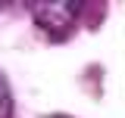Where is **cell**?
<instances>
[{
    "mask_svg": "<svg viewBox=\"0 0 125 118\" xmlns=\"http://www.w3.org/2000/svg\"><path fill=\"white\" fill-rule=\"evenodd\" d=\"M31 16L50 37H69V31L75 28L81 3H69V0H50V3H28Z\"/></svg>",
    "mask_w": 125,
    "mask_h": 118,
    "instance_id": "6da1fadb",
    "label": "cell"
},
{
    "mask_svg": "<svg viewBox=\"0 0 125 118\" xmlns=\"http://www.w3.org/2000/svg\"><path fill=\"white\" fill-rule=\"evenodd\" d=\"M0 118H13V93L3 75H0Z\"/></svg>",
    "mask_w": 125,
    "mask_h": 118,
    "instance_id": "7a4b0ae2",
    "label": "cell"
}]
</instances>
